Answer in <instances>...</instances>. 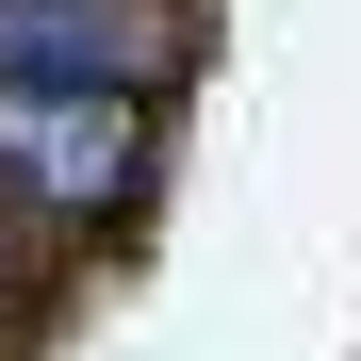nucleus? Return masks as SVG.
I'll return each mask as SVG.
<instances>
[{"instance_id": "1", "label": "nucleus", "mask_w": 361, "mask_h": 361, "mask_svg": "<svg viewBox=\"0 0 361 361\" xmlns=\"http://www.w3.org/2000/svg\"><path fill=\"white\" fill-rule=\"evenodd\" d=\"M0 180L17 197H115L132 180V99H99V82H0Z\"/></svg>"}, {"instance_id": "2", "label": "nucleus", "mask_w": 361, "mask_h": 361, "mask_svg": "<svg viewBox=\"0 0 361 361\" xmlns=\"http://www.w3.org/2000/svg\"><path fill=\"white\" fill-rule=\"evenodd\" d=\"M164 49L148 0H0V82H132Z\"/></svg>"}]
</instances>
